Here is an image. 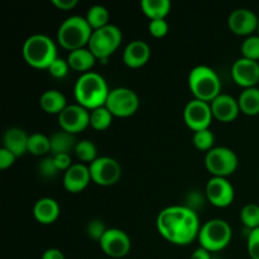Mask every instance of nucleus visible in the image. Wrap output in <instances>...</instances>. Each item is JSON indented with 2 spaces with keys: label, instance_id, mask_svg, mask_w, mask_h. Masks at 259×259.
<instances>
[{
  "label": "nucleus",
  "instance_id": "obj_20",
  "mask_svg": "<svg viewBox=\"0 0 259 259\" xmlns=\"http://www.w3.org/2000/svg\"><path fill=\"white\" fill-rule=\"evenodd\" d=\"M60 204L52 197H42L33 206V217L39 224L51 225L60 218Z\"/></svg>",
  "mask_w": 259,
  "mask_h": 259
},
{
  "label": "nucleus",
  "instance_id": "obj_38",
  "mask_svg": "<svg viewBox=\"0 0 259 259\" xmlns=\"http://www.w3.org/2000/svg\"><path fill=\"white\" fill-rule=\"evenodd\" d=\"M248 254L252 259H259V228L250 230L247 239Z\"/></svg>",
  "mask_w": 259,
  "mask_h": 259
},
{
  "label": "nucleus",
  "instance_id": "obj_39",
  "mask_svg": "<svg viewBox=\"0 0 259 259\" xmlns=\"http://www.w3.org/2000/svg\"><path fill=\"white\" fill-rule=\"evenodd\" d=\"M15 161H17L15 154H13L4 147L0 148V169H8L15 163Z\"/></svg>",
  "mask_w": 259,
  "mask_h": 259
},
{
  "label": "nucleus",
  "instance_id": "obj_31",
  "mask_svg": "<svg viewBox=\"0 0 259 259\" xmlns=\"http://www.w3.org/2000/svg\"><path fill=\"white\" fill-rule=\"evenodd\" d=\"M240 222L249 230L259 228V205L253 202L244 205L240 210Z\"/></svg>",
  "mask_w": 259,
  "mask_h": 259
},
{
  "label": "nucleus",
  "instance_id": "obj_40",
  "mask_svg": "<svg viewBox=\"0 0 259 259\" xmlns=\"http://www.w3.org/2000/svg\"><path fill=\"white\" fill-rule=\"evenodd\" d=\"M53 159H55V163L57 166V168L61 171L66 172L71 166H72V157L71 154L62 153V154H56V156H52Z\"/></svg>",
  "mask_w": 259,
  "mask_h": 259
},
{
  "label": "nucleus",
  "instance_id": "obj_33",
  "mask_svg": "<svg viewBox=\"0 0 259 259\" xmlns=\"http://www.w3.org/2000/svg\"><path fill=\"white\" fill-rule=\"evenodd\" d=\"M240 51H242V57L259 61V34H253L245 38L240 46Z\"/></svg>",
  "mask_w": 259,
  "mask_h": 259
},
{
  "label": "nucleus",
  "instance_id": "obj_2",
  "mask_svg": "<svg viewBox=\"0 0 259 259\" xmlns=\"http://www.w3.org/2000/svg\"><path fill=\"white\" fill-rule=\"evenodd\" d=\"M109 94L110 89L105 77L95 71L81 73L73 88L76 104L90 111L105 106Z\"/></svg>",
  "mask_w": 259,
  "mask_h": 259
},
{
  "label": "nucleus",
  "instance_id": "obj_1",
  "mask_svg": "<svg viewBox=\"0 0 259 259\" xmlns=\"http://www.w3.org/2000/svg\"><path fill=\"white\" fill-rule=\"evenodd\" d=\"M159 235L175 245H189L199 237L201 224L197 212L186 205H172L157 217Z\"/></svg>",
  "mask_w": 259,
  "mask_h": 259
},
{
  "label": "nucleus",
  "instance_id": "obj_25",
  "mask_svg": "<svg viewBox=\"0 0 259 259\" xmlns=\"http://www.w3.org/2000/svg\"><path fill=\"white\" fill-rule=\"evenodd\" d=\"M240 113L245 115H259V89L249 88L244 89L238 98Z\"/></svg>",
  "mask_w": 259,
  "mask_h": 259
},
{
  "label": "nucleus",
  "instance_id": "obj_41",
  "mask_svg": "<svg viewBox=\"0 0 259 259\" xmlns=\"http://www.w3.org/2000/svg\"><path fill=\"white\" fill-rule=\"evenodd\" d=\"M52 4L61 10H71L78 4L77 0H52Z\"/></svg>",
  "mask_w": 259,
  "mask_h": 259
},
{
  "label": "nucleus",
  "instance_id": "obj_28",
  "mask_svg": "<svg viewBox=\"0 0 259 259\" xmlns=\"http://www.w3.org/2000/svg\"><path fill=\"white\" fill-rule=\"evenodd\" d=\"M28 153L37 157H45L51 153L50 137L43 133H32L28 139Z\"/></svg>",
  "mask_w": 259,
  "mask_h": 259
},
{
  "label": "nucleus",
  "instance_id": "obj_42",
  "mask_svg": "<svg viewBox=\"0 0 259 259\" xmlns=\"http://www.w3.org/2000/svg\"><path fill=\"white\" fill-rule=\"evenodd\" d=\"M40 259H66V258H65V254L62 253V250L57 249V248H48L47 250H45V253H43Z\"/></svg>",
  "mask_w": 259,
  "mask_h": 259
},
{
  "label": "nucleus",
  "instance_id": "obj_43",
  "mask_svg": "<svg viewBox=\"0 0 259 259\" xmlns=\"http://www.w3.org/2000/svg\"><path fill=\"white\" fill-rule=\"evenodd\" d=\"M190 259H212V255L209 250H206L205 248L199 247L197 249L194 250V253H192L191 258Z\"/></svg>",
  "mask_w": 259,
  "mask_h": 259
},
{
  "label": "nucleus",
  "instance_id": "obj_30",
  "mask_svg": "<svg viewBox=\"0 0 259 259\" xmlns=\"http://www.w3.org/2000/svg\"><path fill=\"white\" fill-rule=\"evenodd\" d=\"M73 153L76 154L78 161L89 164L93 163L98 158V148H96L95 143L89 139H82V141L77 142Z\"/></svg>",
  "mask_w": 259,
  "mask_h": 259
},
{
  "label": "nucleus",
  "instance_id": "obj_15",
  "mask_svg": "<svg viewBox=\"0 0 259 259\" xmlns=\"http://www.w3.org/2000/svg\"><path fill=\"white\" fill-rule=\"evenodd\" d=\"M259 15L248 8H238L230 13L228 18V27L230 32L237 35H244L245 38L258 32Z\"/></svg>",
  "mask_w": 259,
  "mask_h": 259
},
{
  "label": "nucleus",
  "instance_id": "obj_23",
  "mask_svg": "<svg viewBox=\"0 0 259 259\" xmlns=\"http://www.w3.org/2000/svg\"><path fill=\"white\" fill-rule=\"evenodd\" d=\"M39 105L42 110L52 115H60L68 105L66 96L58 90H47L40 95Z\"/></svg>",
  "mask_w": 259,
  "mask_h": 259
},
{
  "label": "nucleus",
  "instance_id": "obj_7",
  "mask_svg": "<svg viewBox=\"0 0 259 259\" xmlns=\"http://www.w3.org/2000/svg\"><path fill=\"white\" fill-rule=\"evenodd\" d=\"M123 33L115 24H108L98 30H94L88 48L98 60L106 61L120 47Z\"/></svg>",
  "mask_w": 259,
  "mask_h": 259
},
{
  "label": "nucleus",
  "instance_id": "obj_34",
  "mask_svg": "<svg viewBox=\"0 0 259 259\" xmlns=\"http://www.w3.org/2000/svg\"><path fill=\"white\" fill-rule=\"evenodd\" d=\"M38 172H39L40 176H43L45 179H55V177L60 174V169L56 166L53 157L50 156L45 157V158L39 162V164H38Z\"/></svg>",
  "mask_w": 259,
  "mask_h": 259
},
{
  "label": "nucleus",
  "instance_id": "obj_17",
  "mask_svg": "<svg viewBox=\"0 0 259 259\" xmlns=\"http://www.w3.org/2000/svg\"><path fill=\"white\" fill-rule=\"evenodd\" d=\"M210 106H211L214 119L223 121V123H232L238 118L240 113L238 99L229 94L222 93L210 103Z\"/></svg>",
  "mask_w": 259,
  "mask_h": 259
},
{
  "label": "nucleus",
  "instance_id": "obj_44",
  "mask_svg": "<svg viewBox=\"0 0 259 259\" xmlns=\"http://www.w3.org/2000/svg\"><path fill=\"white\" fill-rule=\"evenodd\" d=\"M258 34H259V24H258Z\"/></svg>",
  "mask_w": 259,
  "mask_h": 259
},
{
  "label": "nucleus",
  "instance_id": "obj_8",
  "mask_svg": "<svg viewBox=\"0 0 259 259\" xmlns=\"http://www.w3.org/2000/svg\"><path fill=\"white\" fill-rule=\"evenodd\" d=\"M238 156L228 147H214L205 154V167L212 177H225L234 174L238 168Z\"/></svg>",
  "mask_w": 259,
  "mask_h": 259
},
{
  "label": "nucleus",
  "instance_id": "obj_14",
  "mask_svg": "<svg viewBox=\"0 0 259 259\" xmlns=\"http://www.w3.org/2000/svg\"><path fill=\"white\" fill-rule=\"evenodd\" d=\"M207 201L217 207H228L233 204L235 197L232 182L225 177H211L205 189Z\"/></svg>",
  "mask_w": 259,
  "mask_h": 259
},
{
  "label": "nucleus",
  "instance_id": "obj_18",
  "mask_svg": "<svg viewBox=\"0 0 259 259\" xmlns=\"http://www.w3.org/2000/svg\"><path fill=\"white\" fill-rule=\"evenodd\" d=\"M93 181L90 168L85 163H73L66 172H63V187L71 194L83 191Z\"/></svg>",
  "mask_w": 259,
  "mask_h": 259
},
{
  "label": "nucleus",
  "instance_id": "obj_4",
  "mask_svg": "<svg viewBox=\"0 0 259 259\" xmlns=\"http://www.w3.org/2000/svg\"><path fill=\"white\" fill-rule=\"evenodd\" d=\"M93 32V28L90 27L85 17L71 15L66 18L58 27L57 42L61 47L72 52L89 46Z\"/></svg>",
  "mask_w": 259,
  "mask_h": 259
},
{
  "label": "nucleus",
  "instance_id": "obj_26",
  "mask_svg": "<svg viewBox=\"0 0 259 259\" xmlns=\"http://www.w3.org/2000/svg\"><path fill=\"white\" fill-rule=\"evenodd\" d=\"M141 9L149 20L166 19L171 10L169 0H142Z\"/></svg>",
  "mask_w": 259,
  "mask_h": 259
},
{
  "label": "nucleus",
  "instance_id": "obj_3",
  "mask_svg": "<svg viewBox=\"0 0 259 259\" xmlns=\"http://www.w3.org/2000/svg\"><path fill=\"white\" fill-rule=\"evenodd\" d=\"M22 55L28 65L38 70H48L53 61L58 58L57 46L55 40L47 34H40V33L29 35L24 40Z\"/></svg>",
  "mask_w": 259,
  "mask_h": 259
},
{
  "label": "nucleus",
  "instance_id": "obj_27",
  "mask_svg": "<svg viewBox=\"0 0 259 259\" xmlns=\"http://www.w3.org/2000/svg\"><path fill=\"white\" fill-rule=\"evenodd\" d=\"M85 18L89 24H90V27L93 28V30H98L100 28L105 27V25L110 24L109 23V20H110V13H109V10L104 5L100 4L93 5L88 10Z\"/></svg>",
  "mask_w": 259,
  "mask_h": 259
},
{
  "label": "nucleus",
  "instance_id": "obj_6",
  "mask_svg": "<svg viewBox=\"0 0 259 259\" xmlns=\"http://www.w3.org/2000/svg\"><path fill=\"white\" fill-rule=\"evenodd\" d=\"M233 230L229 223L223 219H211L201 225L197 240L200 247L210 253H217L225 249L230 244Z\"/></svg>",
  "mask_w": 259,
  "mask_h": 259
},
{
  "label": "nucleus",
  "instance_id": "obj_19",
  "mask_svg": "<svg viewBox=\"0 0 259 259\" xmlns=\"http://www.w3.org/2000/svg\"><path fill=\"white\" fill-rule=\"evenodd\" d=\"M151 53L152 51L148 43L141 39H134L124 48L123 61L128 67L139 68L148 62Z\"/></svg>",
  "mask_w": 259,
  "mask_h": 259
},
{
  "label": "nucleus",
  "instance_id": "obj_29",
  "mask_svg": "<svg viewBox=\"0 0 259 259\" xmlns=\"http://www.w3.org/2000/svg\"><path fill=\"white\" fill-rule=\"evenodd\" d=\"M114 115L106 106H100L90 111V126L95 131H106L113 123Z\"/></svg>",
  "mask_w": 259,
  "mask_h": 259
},
{
  "label": "nucleus",
  "instance_id": "obj_16",
  "mask_svg": "<svg viewBox=\"0 0 259 259\" xmlns=\"http://www.w3.org/2000/svg\"><path fill=\"white\" fill-rule=\"evenodd\" d=\"M232 77L243 89L257 88L259 82V62L240 57L233 63Z\"/></svg>",
  "mask_w": 259,
  "mask_h": 259
},
{
  "label": "nucleus",
  "instance_id": "obj_10",
  "mask_svg": "<svg viewBox=\"0 0 259 259\" xmlns=\"http://www.w3.org/2000/svg\"><path fill=\"white\" fill-rule=\"evenodd\" d=\"M91 180L99 186H113L120 180L121 166L115 158L109 156L98 157L93 163L89 164Z\"/></svg>",
  "mask_w": 259,
  "mask_h": 259
},
{
  "label": "nucleus",
  "instance_id": "obj_32",
  "mask_svg": "<svg viewBox=\"0 0 259 259\" xmlns=\"http://www.w3.org/2000/svg\"><path fill=\"white\" fill-rule=\"evenodd\" d=\"M192 143L196 147V149L201 152H209L214 148L215 144V136L210 129H205V131L195 132L192 136Z\"/></svg>",
  "mask_w": 259,
  "mask_h": 259
},
{
  "label": "nucleus",
  "instance_id": "obj_5",
  "mask_svg": "<svg viewBox=\"0 0 259 259\" xmlns=\"http://www.w3.org/2000/svg\"><path fill=\"white\" fill-rule=\"evenodd\" d=\"M189 89L197 100L211 103L222 94V81L214 68L199 65L189 73Z\"/></svg>",
  "mask_w": 259,
  "mask_h": 259
},
{
  "label": "nucleus",
  "instance_id": "obj_12",
  "mask_svg": "<svg viewBox=\"0 0 259 259\" xmlns=\"http://www.w3.org/2000/svg\"><path fill=\"white\" fill-rule=\"evenodd\" d=\"M101 250L111 258H123L129 254L132 240L124 230L118 228H108L99 242Z\"/></svg>",
  "mask_w": 259,
  "mask_h": 259
},
{
  "label": "nucleus",
  "instance_id": "obj_35",
  "mask_svg": "<svg viewBox=\"0 0 259 259\" xmlns=\"http://www.w3.org/2000/svg\"><path fill=\"white\" fill-rule=\"evenodd\" d=\"M106 230H108V228L105 227L103 220H90L88 223V225H86V234H88V237L94 240H98V242H100V239L105 234Z\"/></svg>",
  "mask_w": 259,
  "mask_h": 259
},
{
  "label": "nucleus",
  "instance_id": "obj_9",
  "mask_svg": "<svg viewBox=\"0 0 259 259\" xmlns=\"http://www.w3.org/2000/svg\"><path fill=\"white\" fill-rule=\"evenodd\" d=\"M139 96L134 90L129 88L111 89L108 96L105 106L110 110L114 116L118 118H128L134 115L139 109Z\"/></svg>",
  "mask_w": 259,
  "mask_h": 259
},
{
  "label": "nucleus",
  "instance_id": "obj_21",
  "mask_svg": "<svg viewBox=\"0 0 259 259\" xmlns=\"http://www.w3.org/2000/svg\"><path fill=\"white\" fill-rule=\"evenodd\" d=\"M28 139H29V136L24 129L12 126V128L7 129V132L4 133L3 147L15 154L17 158H19L28 152Z\"/></svg>",
  "mask_w": 259,
  "mask_h": 259
},
{
  "label": "nucleus",
  "instance_id": "obj_36",
  "mask_svg": "<svg viewBox=\"0 0 259 259\" xmlns=\"http://www.w3.org/2000/svg\"><path fill=\"white\" fill-rule=\"evenodd\" d=\"M70 65H68L67 60H63V58H56L53 61L52 65L48 67V72L51 76H53L55 78H65L68 75V71H70Z\"/></svg>",
  "mask_w": 259,
  "mask_h": 259
},
{
  "label": "nucleus",
  "instance_id": "obj_22",
  "mask_svg": "<svg viewBox=\"0 0 259 259\" xmlns=\"http://www.w3.org/2000/svg\"><path fill=\"white\" fill-rule=\"evenodd\" d=\"M98 58L94 56L89 48H80V50L72 51L68 53L67 62L70 65L71 70L77 71L80 73L90 72L93 67L95 66Z\"/></svg>",
  "mask_w": 259,
  "mask_h": 259
},
{
  "label": "nucleus",
  "instance_id": "obj_37",
  "mask_svg": "<svg viewBox=\"0 0 259 259\" xmlns=\"http://www.w3.org/2000/svg\"><path fill=\"white\" fill-rule=\"evenodd\" d=\"M168 23L166 19H156L149 20L148 30L149 34L153 35L154 38H163L168 33Z\"/></svg>",
  "mask_w": 259,
  "mask_h": 259
},
{
  "label": "nucleus",
  "instance_id": "obj_11",
  "mask_svg": "<svg viewBox=\"0 0 259 259\" xmlns=\"http://www.w3.org/2000/svg\"><path fill=\"white\" fill-rule=\"evenodd\" d=\"M212 119H214V116H212L210 103L192 99L185 106L184 120L194 133L210 129Z\"/></svg>",
  "mask_w": 259,
  "mask_h": 259
},
{
  "label": "nucleus",
  "instance_id": "obj_13",
  "mask_svg": "<svg viewBox=\"0 0 259 259\" xmlns=\"http://www.w3.org/2000/svg\"><path fill=\"white\" fill-rule=\"evenodd\" d=\"M61 129L76 136L90 126V110L78 104H71L58 115Z\"/></svg>",
  "mask_w": 259,
  "mask_h": 259
},
{
  "label": "nucleus",
  "instance_id": "obj_24",
  "mask_svg": "<svg viewBox=\"0 0 259 259\" xmlns=\"http://www.w3.org/2000/svg\"><path fill=\"white\" fill-rule=\"evenodd\" d=\"M50 141L51 156H56V154L62 153L71 154V152L75 151L76 144H77L75 136L68 133V132L63 131V129L55 132V133L50 137Z\"/></svg>",
  "mask_w": 259,
  "mask_h": 259
}]
</instances>
